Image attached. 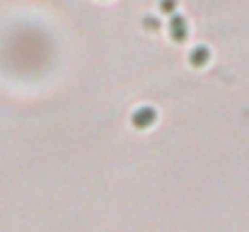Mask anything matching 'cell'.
Here are the masks:
<instances>
[{"mask_svg":"<svg viewBox=\"0 0 249 232\" xmlns=\"http://www.w3.org/2000/svg\"><path fill=\"white\" fill-rule=\"evenodd\" d=\"M169 36H172V41H177V44H184L186 41V36H189V24H186V19L181 17V15H169Z\"/></svg>","mask_w":249,"mask_h":232,"instance_id":"1","label":"cell"},{"mask_svg":"<svg viewBox=\"0 0 249 232\" xmlns=\"http://www.w3.org/2000/svg\"><path fill=\"white\" fill-rule=\"evenodd\" d=\"M155 109L153 107H141V109H136L133 111V116H131V124L138 128V131H145V128H150L153 124H155Z\"/></svg>","mask_w":249,"mask_h":232,"instance_id":"2","label":"cell"},{"mask_svg":"<svg viewBox=\"0 0 249 232\" xmlns=\"http://www.w3.org/2000/svg\"><path fill=\"white\" fill-rule=\"evenodd\" d=\"M208 61H211V51H208L206 46H196V49L189 54V63H191L194 68H203Z\"/></svg>","mask_w":249,"mask_h":232,"instance_id":"3","label":"cell"},{"mask_svg":"<svg viewBox=\"0 0 249 232\" xmlns=\"http://www.w3.org/2000/svg\"><path fill=\"white\" fill-rule=\"evenodd\" d=\"M160 12L162 15H174L177 12V0H160Z\"/></svg>","mask_w":249,"mask_h":232,"instance_id":"4","label":"cell"},{"mask_svg":"<svg viewBox=\"0 0 249 232\" xmlns=\"http://www.w3.org/2000/svg\"><path fill=\"white\" fill-rule=\"evenodd\" d=\"M143 27H145V29H153V32H155V29H160V22H158L155 17H145Z\"/></svg>","mask_w":249,"mask_h":232,"instance_id":"5","label":"cell"}]
</instances>
